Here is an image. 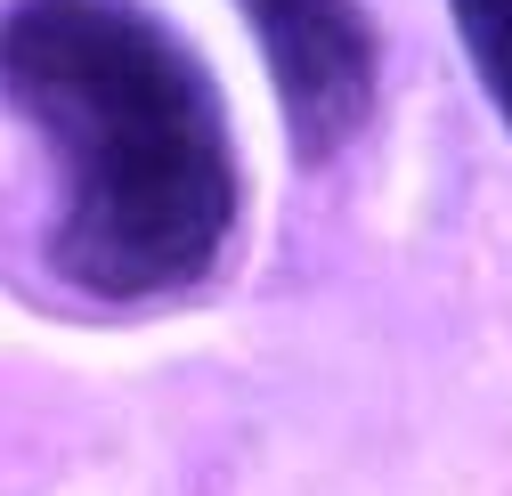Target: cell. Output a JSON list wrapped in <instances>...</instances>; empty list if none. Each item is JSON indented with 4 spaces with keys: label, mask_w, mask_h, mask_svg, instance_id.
<instances>
[{
    "label": "cell",
    "mask_w": 512,
    "mask_h": 496,
    "mask_svg": "<svg viewBox=\"0 0 512 496\" xmlns=\"http://www.w3.org/2000/svg\"><path fill=\"white\" fill-rule=\"evenodd\" d=\"M447 9H456V41L472 57L488 106L504 114V131H512V0H447Z\"/></svg>",
    "instance_id": "cell-3"
},
{
    "label": "cell",
    "mask_w": 512,
    "mask_h": 496,
    "mask_svg": "<svg viewBox=\"0 0 512 496\" xmlns=\"http://www.w3.org/2000/svg\"><path fill=\"white\" fill-rule=\"evenodd\" d=\"M0 90L57 155L49 261L98 301L196 285L236 228L228 114L147 0H17L0 17Z\"/></svg>",
    "instance_id": "cell-1"
},
{
    "label": "cell",
    "mask_w": 512,
    "mask_h": 496,
    "mask_svg": "<svg viewBox=\"0 0 512 496\" xmlns=\"http://www.w3.org/2000/svg\"><path fill=\"white\" fill-rule=\"evenodd\" d=\"M261 33V57L277 74L285 131L301 163H326L374 98V25L358 0H236Z\"/></svg>",
    "instance_id": "cell-2"
}]
</instances>
